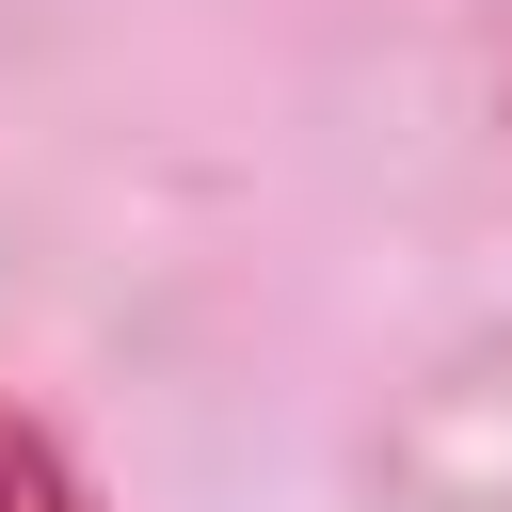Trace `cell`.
Returning <instances> with one entry per match:
<instances>
[{
	"instance_id": "cell-1",
	"label": "cell",
	"mask_w": 512,
	"mask_h": 512,
	"mask_svg": "<svg viewBox=\"0 0 512 512\" xmlns=\"http://www.w3.org/2000/svg\"><path fill=\"white\" fill-rule=\"evenodd\" d=\"M0 512H96V496H80V464H64L16 400H0Z\"/></svg>"
}]
</instances>
